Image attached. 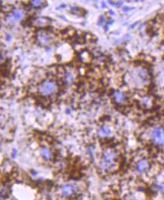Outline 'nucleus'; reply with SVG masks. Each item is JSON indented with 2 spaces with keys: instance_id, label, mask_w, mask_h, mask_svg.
<instances>
[{
  "instance_id": "1",
  "label": "nucleus",
  "mask_w": 164,
  "mask_h": 200,
  "mask_svg": "<svg viewBox=\"0 0 164 200\" xmlns=\"http://www.w3.org/2000/svg\"><path fill=\"white\" fill-rule=\"evenodd\" d=\"M116 153L113 150H105L103 153L102 160L101 162V168L105 170H109L114 166Z\"/></svg>"
},
{
  "instance_id": "2",
  "label": "nucleus",
  "mask_w": 164,
  "mask_h": 200,
  "mask_svg": "<svg viewBox=\"0 0 164 200\" xmlns=\"http://www.w3.org/2000/svg\"><path fill=\"white\" fill-rule=\"evenodd\" d=\"M151 139L156 146H164V127H153L151 131Z\"/></svg>"
},
{
  "instance_id": "3",
  "label": "nucleus",
  "mask_w": 164,
  "mask_h": 200,
  "mask_svg": "<svg viewBox=\"0 0 164 200\" xmlns=\"http://www.w3.org/2000/svg\"><path fill=\"white\" fill-rule=\"evenodd\" d=\"M56 84L51 80L44 81L39 85V91L43 95H50L56 90Z\"/></svg>"
},
{
  "instance_id": "4",
  "label": "nucleus",
  "mask_w": 164,
  "mask_h": 200,
  "mask_svg": "<svg viewBox=\"0 0 164 200\" xmlns=\"http://www.w3.org/2000/svg\"><path fill=\"white\" fill-rule=\"evenodd\" d=\"M76 191V186L75 185L72 183H68L65 184L64 186H61V192L62 195L65 196H70L72 194L75 192Z\"/></svg>"
},
{
  "instance_id": "5",
  "label": "nucleus",
  "mask_w": 164,
  "mask_h": 200,
  "mask_svg": "<svg viewBox=\"0 0 164 200\" xmlns=\"http://www.w3.org/2000/svg\"><path fill=\"white\" fill-rule=\"evenodd\" d=\"M148 168H149V162L146 159H141L136 164L137 171L139 172L140 173H142V172L146 171Z\"/></svg>"
},
{
  "instance_id": "6",
  "label": "nucleus",
  "mask_w": 164,
  "mask_h": 200,
  "mask_svg": "<svg viewBox=\"0 0 164 200\" xmlns=\"http://www.w3.org/2000/svg\"><path fill=\"white\" fill-rule=\"evenodd\" d=\"M24 15V13L22 10L19 9V8H16V9H14L13 11V13H12V15L11 17L9 18V21L11 22H13V23H15V22H18V21H19L21 18H22V16H23Z\"/></svg>"
},
{
  "instance_id": "7",
  "label": "nucleus",
  "mask_w": 164,
  "mask_h": 200,
  "mask_svg": "<svg viewBox=\"0 0 164 200\" xmlns=\"http://www.w3.org/2000/svg\"><path fill=\"white\" fill-rule=\"evenodd\" d=\"M110 134H111V130H110V127L106 125L101 127L98 130V134L100 137H108L110 135Z\"/></svg>"
},
{
  "instance_id": "8",
  "label": "nucleus",
  "mask_w": 164,
  "mask_h": 200,
  "mask_svg": "<svg viewBox=\"0 0 164 200\" xmlns=\"http://www.w3.org/2000/svg\"><path fill=\"white\" fill-rule=\"evenodd\" d=\"M40 153H41V156H42V157L44 159H45L46 160H50V159H51V151H50L49 149H48V148H46V147L42 148Z\"/></svg>"
},
{
  "instance_id": "9",
  "label": "nucleus",
  "mask_w": 164,
  "mask_h": 200,
  "mask_svg": "<svg viewBox=\"0 0 164 200\" xmlns=\"http://www.w3.org/2000/svg\"><path fill=\"white\" fill-rule=\"evenodd\" d=\"M114 97L115 101H117L118 103L123 102L126 98L125 96H124V94L121 92V91H117V92H115L114 94Z\"/></svg>"
},
{
  "instance_id": "10",
  "label": "nucleus",
  "mask_w": 164,
  "mask_h": 200,
  "mask_svg": "<svg viewBox=\"0 0 164 200\" xmlns=\"http://www.w3.org/2000/svg\"><path fill=\"white\" fill-rule=\"evenodd\" d=\"M40 40L41 42L43 43H48L50 41V38L48 34H42L40 35Z\"/></svg>"
},
{
  "instance_id": "11",
  "label": "nucleus",
  "mask_w": 164,
  "mask_h": 200,
  "mask_svg": "<svg viewBox=\"0 0 164 200\" xmlns=\"http://www.w3.org/2000/svg\"><path fill=\"white\" fill-rule=\"evenodd\" d=\"M31 3H32V6H33L37 7V6H41V1H39V0H34V1H32V2H31Z\"/></svg>"
},
{
  "instance_id": "12",
  "label": "nucleus",
  "mask_w": 164,
  "mask_h": 200,
  "mask_svg": "<svg viewBox=\"0 0 164 200\" xmlns=\"http://www.w3.org/2000/svg\"><path fill=\"white\" fill-rule=\"evenodd\" d=\"M103 22H104V18H103V16H101L99 18V20H98V24H99V25H101Z\"/></svg>"
},
{
  "instance_id": "13",
  "label": "nucleus",
  "mask_w": 164,
  "mask_h": 200,
  "mask_svg": "<svg viewBox=\"0 0 164 200\" xmlns=\"http://www.w3.org/2000/svg\"><path fill=\"white\" fill-rule=\"evenodd\" d=\"M16 155H17V150L15 149H14L13 150V153H12V156H13V158H15Z\"/></svg>"
},
{
  "instance_id": "14",
  "label": "nucleus",
  "mask_w": 164,
  "mask_h": 200,
  "mask_svg": "<svg viewBox=\"0 0 164 200\" xmlns=\"http://www.w3.org/2000/svg\"><path fill=\"white\" fill-rule=\"evenodd\" d=\"M10 39H11V35L10 34H6V40L10 41Z\"/></svg>"
},
{
  "instance_id": "15",
  "label": "nucleus",
  "mask_w": 164,
  "mask_h": 200,
  "mask_svg": "<svg viewBox=\"0 0 164 200\" xmlns=\"http://www.w3.org/2000/svg\"><path fill=\"white\" fill-rule=\"evenodd\" d=\"M130 9V8H128V7H124V10L125 12H127V11H129V10Z\"/></svg>"
},
{
  "instance_id": "16",
  "label": "nucleus",
  "mask_w": 164,
  "mask_h": 200,
  "mask_svg": "<svg viewBox=\"0 0 164 200\" xmlns=\"http://www.w3.org/2000/svg\"><path fill=\"white\" fill-rule=\"evenodd\" d=\"M101 6H102L103 8H106V7H107V5L105 4V3H103H103H102V5H101Z\"/></svg>"
},
{
  "instance_id": "17",
  "label": "nucleus",
  "mask_w": 164,
  "mask_h": 200,
  "mask_svg": "<svg viewBox=\"0 0 164 200\" xmlns=\"http://www.w3.org/2000/svg\"><path fill=\"white\" fill-rule=\"evenodd\" d=\"M66 113H71V110L70 109H67L66 110Z\"/></svg>"
},
{
  "instance_id": "18",
  "label": "nucleus",
  "mask_w": 164,
  "mask_h": 200,
  "mask_svg": "<svg viewBox=\"0 0 164 200\" xmlns=\"http://www.w3.org/2000/svg\"><path fill=\"white\" fill-rule=\"evenodd\" d=\"M0 200H4V199H3L2 197H0Z\"/></svg>"
}]
</instances>
